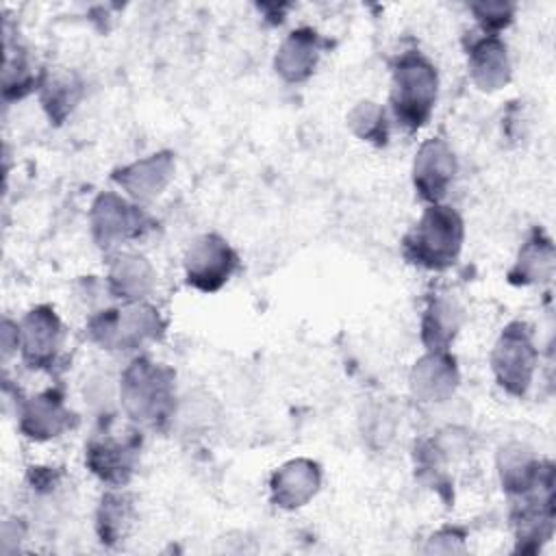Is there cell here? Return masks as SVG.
<instances>
[{
    "instance_id": "obj_15",
    "label": "cell",
    "mask_w": 556,
    "mask_h": 556,
    "mask_svg": "<svg viewBox=\"0 0 556 556\" xmlns=\"http://www.w3.org/2000/svg\"><path fill=\"white\" fill-rule=\"evenodd\" d=\"M467 67L473 85L482 91H497L510 78L506 43L497 35H482L467 48Z\"/></svg>"
},
{
    "instance_id": "obj_3",
    "label": "cell",
    "mask_w": 556,
    "mask_h": 556,
    "mask_svg": "<svg viewBox=\"0 0 556 556\" xmlns=\"http://www.w3.org/2000/svg\"><path fill=\"white\" fill-rule=\"evenodd\" d=\"M437 67L421 52H406L397 59L391 76V109L406 130L421 128L437 104Z\"/></svg>"
},
{
    "instance_id": "obj_9",
    "label": "cell",
    "mask_w": 556,
    "mask_h": 556,
    "mask_svg": "<svg viewBox=\"0 0 556 556\" xmlns=\"http://www.w3.org/2000/svg\"><path fill=\"white\" fill-rule=\"evenodd\" d=\"M20 352L28 367L43 369L56 363L63 345V324L52 306H35L20 321Z\"/></svg>"
},
{
    "instance_id": "obj_17",
    "label": "cell",
    "mask_w": 556,
    "mask_h": 556,
    "mask_svg": "<svg viewBox=\"0 0 556 556\" xmlns=\"http://www.w3.org/2000/svg\"><path fill=\"white\" fill-rule=\"evenodd\" d=\"M321 39L313 28H298L280 43L274 67L287 83H304L317 67Z\"/></svg>"
},
{
    "instance_id": "obj_19",
    "label": "cell",
    "mask_w": 556,
    "mask_h": 556,
    "mask_svg": "<svg viewBox=\"0 0 556 556\" xmlns=\"http://www.w3.org/2000/svg\"><path fill=\"white\" fill-rule=\"evenodd\" d=\"M154 269L152 265L139 256V254H124L117 256L109 267V291L115 298L139 302L143 295H148L154 287Z\"/></svg>"
},
{
    "instance_id": "obj_22",
    "label": "cell",
    "mask_w": 556,
    "mask_h": 556,
    "mask_svg": "<svg viewBox=\"0 0 556 556\" xmlns=\"http://www.w3.org/2000/svg\"><path fill=\"white\" fill-rule=\"evenodd\" d=\"M348 126L352 128V132L356 137H361L363 141L376 143V146H384L389 139V124H387L384 109L369 100L358 102L348 113Z\"/></svg>"
},
{
    "instance_id": "obj_23",
    "label": "cell",
    "mask_w": 556,
    "mask_h": 556,
    "mask_svg": "<svg viewBox=\"0 0 556 556\" xmlns=\"http://www.w3.org/2000/svg\"><path fill=\"white\" fill-rule=\"evenodd\" d=\"M41 87H43V91H41L43 109L48 111L50 119L61 124L67 117V113L74 109V104L80 96V85L76 83L74 76L61 74V76L46 80Z\"/></svg>"
},
{
    "instance_id": "obj_8",
    "label": "cell",
    "mask_w": 556,
    "mask_h": 556,
    "mask_svg": "<svg viewBox=\"0 0 556 556\" xmlns=\"http://www.w3.org/2000/svg\"><path fill=\"white\" fill-rule=\"evenodd\" d=\"M237 261L239 258L226 239L213 232L202 235L189 245L185 254L187 285L198 291L213 293L228 282L237 269Z\"/></svg>"
},
{
    "instance_id": "obj_7",
    "label": "cell",
    "mask_w": 556,
    "mask_h": 556,
    "mask_svg": "<svg viewBox=\"0 0 556 556\" xmlns=\"http://www.w3.org/2000/svg\"><path fill=\"white\" fill-rule=\"evenodd\" d=\"M89 222L93 241L104 250L137 239L150 228V222L139 206L111 191H104L93 200Z\"/></svg>"
},
{
    "instance_id": "obj_18",
    "label": "cell",
    "mask_w": 556,
    "mask_h": 556,
    "mask_svg": "<svg viewBox=\"0 0 556 556\" xmlns=\"http://www.w3.org/2000/svg\"><path fill=\"white\" fill-rule=\"evenodd\" d=\"M463 324V311L450 293H432L421 315V343L428 352H445Z\"/></svg>"
},
{
    "instance_id": "obj_1",
    "label": "cell",
    "mask_w": 556,
    "mask_h": 556,
    "mask_svg": "<svg viewBox=\"0 0 556 556\" xmlns=\"http://www.w3.org/2000/svg\"><path fill=\"white\" fill-rule=\"evenodd\" d=\"M174 371L146 356L135 358L119 378V400L124 413L148 428L161 430L176 413Z\"/></svg>"
},
{
    "instance_id": "obj_13",
    "label": "cell",
    "mask_w": 556,
    "mask_h": 556,
    "mask_svg": "<svg viewBox=\"0 0 556 556\" xmlns=\"http://www.w3.org/2000/svg\"><path fill=\"white\" fill-rule=\"evenodd\" d=\"M321 484V469L308 458H293L280 465L269 480L271 502L280 508L293 510L304 506Z\"/></svg>"
},
{
    "instance_id": "obj_24",
    "label": "cell",
    "mask_w": 556,
    "mask_h": 556,
    "mask_svg": "<svg viewBox=\"0 0 556 556\" xmlns=\"http://www.w3.org/2000/svg\"><path fill=\"white\" fill-rule=\"evenodd\" d=\"M471 13L480 22L482 30L486 35H493L513 22L515 7L508 2H476L471 4Z\"/></svg>"
},
{
    "instance_id": "obj_2",
    "label": "cell",
    "mask_w": 556,
    "mask_h": 556,
    "mask_svg": "<svg viewBox=\"0 0 556 556\" xmlns=\"http://www.w3.org/2000/svg\"><path fill=\"white\" fill-rule=\"evenodd\" d=\"M463 219L445 204H430L402 241L404 256L424 269L441 271L456 263L463 248Z\"/></svg>"
},
{
    "instance_id": "obj_20",
    "label": "cell",
    "mask_w": 556,
    "mask_h": 556,
    "mask_svg": "<svg viewBox=\"0 0 556 556\" xmlns=\"http://www.w3.org/2000/svg\"><path fill=\"white\" fill-rule=\"evenodd\" d=\"M554 274V243L543 232H534L519 250L508 280L513 285H543Z\"/></svg>"
},
{
    "instance_id": "obj_11",
    "label": "cell",
    "mask_w": 556,
    "mask_h": 556,
    "mask_svg": "<svg viewBox=\"0 0 556 556\" xmlns=\"http://www.w3.org/2000/svg\"><path fill=\"white\" fill-rule=\"evenodd\" d=\"M174 176V156L156 152L113 172V180L137 202L154 200Z\"/></svg>"
},
{
    "instance_id": "obj_16",
    "label": "cell",
    "mask_w": 556,
    "mask_h": 556,
    "mask_svg": "<svg viewBox=\"0 0 556 556\" xmlns=\"http://www.w3.org/2000/svg\"><path fill=\"white\" fill-rule=\"evenodd\" d=\"M72 413L63 402V395L48 389L30 397L20 413V430L35 441H48L59 437L72 426Z\"/></svg>"
},
{
    "instance_id": "obj_4",
    "label": "cell",
    "mask_w": 556,
    "mask_h": 556,
    "mask_svg": "<svg viewBox=\"0 0 556 556\" xmlns=\"http://www.w3.org/2000/svg\"><path fill=\"white\" fill-rule=\"evenodd\" d=\"M159 311L143 302H130L124 308H109L89 321V337L104 350H135L163 334Z\"/></svg>"
},
{
    "instance_id": "obj_6",
    "label": "cell",
    "mask_w": 556,
    "mask_h": 556,
    "mask_svg": "<svg viewBox=\"0 0 556 556\" xmlns=\"http://www.w3.org/2000/svg\"><path fill=\"white\" fill-rule=\"evenodd\" d=\"M141 439L135 430H111L104 426L85 445V463L93 476L111 486L126 484L139 460Z\"/></svg>"
},
{
    "instance_id": "obj_14",
    "label": "cell",
    "mask_w": 556,
    "mask_h": 556,
    "mask_svg": "<svg viewBox=\"0 0 556 556\" xmlns=\"http://www.w3.org/2000/svg\"><path fill=\"white\" fill-rule=\"evenodd\" d=\"M460 374L456 358L445 352H428L410 371V391L421 402H443L458 387Z\"/></svg>"
},
{
    "instance_id": "obj_12",
    "label": "cell",
    "mask_w": 556,
    "mask_h": 556,
    "mask_svg": "<svg viewBox=\"0 0 556 556\" xmlns=\"http://www.w3.org/2000/svg\"><path fill=\"white\" fill-rule=\"evenodd\" d=\"M497 471L506 493L519 497L534 491L545 480L554 478L549 463H541L530 447L521 443H510L500 450Z\"/></svg>"
},
{
    "instance_id": "obj_5",
    "label": "cell",
    "mask_w": 556,
    "mask_h": 556,
    "mask_svg": "<svg viewBox=\"0 0 556 556\" xmlns=\"http://www.w3.org/2000/svg\"><path fill=\"white\" fill-rule=\"evenodd\" d=\"M539 363V352L532 341V332L523 321H510L497 337L491 352V369L497 384L521 397L530 389L534 369Z\"/></svg>"
},
{
    "instance_id": "obj_21",
    "label": "cell",
    "mask_w": 556,
    "mask_h": 556,
    "mask_svg": "<svg viewBox=\"0 0 556 556\" xmlns=\"http://www.w3.org/2000/svg\"><path fill=\"white\" fill-rule=\"evenodd\" d=\"M132 502L124 493H106L102 495L98 515H96V530L102 543L115 545L126 539L132 526Z\"/></svg>"
},
{
    "instance_id": "obj_10",
    "label": "cell",
    "mask_w": 556,
    "mask_h": 556,
    "mask_svg": "<svg viewBox=\"0 0 556 556\" xmlns=\"http://www.w3.org/2000/svg\"><path fill=\"white\" fill-rule=\"evenodd\" d=\"M456 176V156L450 143L432 137L421 143L413 163V185L421 200L439 204Z\"/></svg>"
}]
</instances>
